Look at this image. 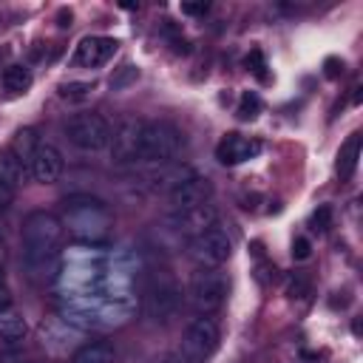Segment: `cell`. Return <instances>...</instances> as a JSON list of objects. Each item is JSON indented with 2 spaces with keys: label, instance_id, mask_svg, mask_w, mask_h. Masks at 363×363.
<instances>
[{
  "label": "cell",
  "instance_id": "1",
  "mask_svg": "<svg viewBox=\"0 0 363 363\" xmlns=\"http://www.w3.org/2000/svg\"><path fill=\"white\" fill-rule=\"evenodd\" d=\"M65 227L48 210H31L20 227V261L34 284H48L60 269V244Z\"/></svg>",
  "mask_w": 363,
  "mask_h": 363
},
{
  "label": "cell",
  "instance_id": "2",
  "mask_svg": "<svg viewBox=\"0 0 363 363\" xmlns=\"http://www.w3.org/2000/svg\"><path fill=\"white\" fill-rule=\"evenodd\" d=\"M62 227H68V233L82 244H105L111 238L113 218H111V210L102 199L77 193V196L65 199Z\"/></svg>",
  "mask_w": 363,
  "mask_h": 363
},
{
  "label": "cell",
  "instance_id": "3",
  "mask_svg": "<svg viewBox=\"0 0 363 363\" xmlns=\"http://www.w3.org/2000/svg\"><path fill=\"white\" fill-rule=\"evenodd\" d=\"M182 286L176 281V275L167 267H153L147 269L145 286H142V312L150 323H170L179 309H182Z\"/></svg>",
  "mask_w": 363,
  "mask_h": 363
},
{
  "label": "cell",
  "instance_id": "4",
  "mask_svg": "<svg viewBox=\"0 0 363 363\" xmlns=\"http://www.w3.org/2000/svg\"><path fill=\"white\" fill-rule=\"evenodd\" d=\"M184 295H187V303L199 315H213L227 303L230 278L218 267H199L196 272H190Z\"/></svg>",
  "mask_w": 363,
  "mask_h": 363
},
{
  "label": "cell",
  "instance_id": "5",
  "mask_svg": "<svg viewBox=\"0 0 363 363\" xmlns=\"http://www.w3.org/2000/svg\"><path fill=\"white\" fill-rule=\"evenodd\" d=\"M65 139L77 147V150H85V153H96V150H105L111 145V136H113V128L111 122L96 113V111H82V113H74L65 125Z\"/></svg>",
  "mask_w": 363,
  "mask_h": 363
},
{
  "label": "cell",
  "instance_id": "6",
  "mask_svg": "<svg viewBox=\"0 0 363 363\" xmlns=\"http://www.w3.org/2000/svg\"><path fill=\"white\" fill-rule=\"evenodd\" d=\"M184 145V136L176 125L145 119L142 128V162L145 164H170Z\"/></svg>",
  "mask_w": 363,
  "mask_h": 363
},
{
  "label": "cell",
  "instance_id": "7",
  "mask_svg": "<svg viewBox=\"0 0 363 363\" xmlns=\"http://www.w3.org/2000/svg\"><path fill=\"white\" fill-rule=\"evenodd\" d=\"M221 340V326L216 318L210 315H199L184 326L182 335V346H179V357L182 363H207Z\"/></svg>",
  "mask_w": 363,
  "mask_h": 363
},
{
  "label": "cell",
  "instance_id": "8",
  "mask_svg": "<svg viewBox=\"0 0 363 363\" xmlns=\"http://www.w3.org/2000/svg\"><path fill=\"white\" fill-rule=\"evenodd\" d=\"M190 255L199 261V267H221L233 255V241L227 230L216 221L213 227L190 238Z\"/></svg>",
  "mask_w": 363,
  "mask_h": 363
},
{
  "label": "cell",
  "instance_id": "9",
  "mask_svg": "<svg viewBox=\"0 0 363 363\" xmlns=\"http://www.w3.org/2000/svg\"><path fill=\"white\" fill-rule=\"evenodd\" d=\"M142 128L145 119H125L111 136V159L113 164H139L142 162Z\"/></svg>",
  "mask_w": 363,
  "mask_h": 363
},
{
  "label": "cell",
  "instance_id": "10",
  "mask_svg": "<svg viewBox=\"0 0 363 363\" xmlns=\"http://www.w3.org/2000/svg\"><path fill=\"white\" fill-rule=\"evenodd\" d=\"M116 48H119V43L113 37L88 34L74 48V65H79V68H99V65H105L116 54Z\"/></svg>",
  "mask_w": 363,
  "mask_h": 363
},
{
  "label": "cell",
  "instance_id": "11",
  "mask_svg": "<svg viewBox=\"0 0 363 363\" xmlns=\"http://www.w3.org/2000/svg\"><path fill=\"white\" fill-rule=\"evenodd\" d=\"M258 153H261V142L252 139V136H244V133H224L221 142L216 145V159L221 164H227V167L250 162Z\"/></svg>",
  "mask_w": 363,
  "mask_h": 363
},
{
  "label": "cell",
  "instance_id": "12",
  "mask_svg": "<svg viewBox=\"0 0 363 363\" xmlns=\"http://www.w3.org/2000/svg\"><path fill=\"white\" fill-rule=\"evenodd\" d=\"M167 196H170L173 210H190V207H199V204H207V201H210V196H213V184H210L204 176L190 173V176L182 179Z\"/></svg>",
  "mask_w": 363,
  "mask_h": 363
},
{
  "label": "cell",
  "instance_id": "13",
  "mask_svg": "<svg viewBox=\"0 0 363 363\" xmlns=\"http://www.w3.org/2000/svg\"><path fill=\"white\" fill-rule=\"evenodd\" d=\"M62 167H65L62 153L51 142H40V147L34 150V156L28 162V170H31L34 182H40V184H54L62 176Z\"/></svg>",
  "mask_w": 363,
  "mask_h": 363
},
{
  "label": "cell",
  "instance_id": "14",
  "mask_svg": "<svg viewBox=\"0 0 363 363\" xmlns=\"http://www.w3.org/2000/svg\"><path fill=\"white\" fill-rule=\"evenodd\" d=\"M216 218H218V213H216V207L207 201V204H199V207H190V210H173L170 224H173L176 233L193 238V235L204 233L207 227H213Z\"/></svg>",
  "mask_w": 363,
  "mask_h": 363
},
{
  "label": "cell",
  "instance_id": "15",
  "mask_svg": "<svg viewBox=\"0 0 363 363\" xmlns=\"http://www.w3.org/2000/svg\"><path fill=\"white\" fill-rule=\"evenodd\" d=\"M360 147H363V136L360 133H349L346 142L337 150V162H335V173L340 176V182L352 179L357 170V159H360Z\"/></svg>",
  "mask_w": 363,
  "mask_h": 363
},
{
  "label": "cell",
  "instance_id": "16",
  "mask_svg": "<svg viewBox=\"0 0 363 363\" xmlns=\"http://www.w3.org/2000/svg\"><path fill=\"white\" fill-rule=\"evenodd\" d=\"M0 88L6 96H23L31 88V71L23 62H11L0 74Z\"/></svg>",
  "mask_w": 363,
  "mask_h": 363
},
{
  "label": "cell",
  "instance_id": "17",
  "mask_svg": "<svg viewBox=\"0 0 363 363\" xmlns=\"http://www.w3.org/2000/svg\"><path fill=\"white\" fill-rule=\"evenodd\" d=\"M71 363H116V349L111 340H91L74 352Z\"/></svg>",
  "mask_w": 363,
  "mask_h": 363
},
{
  "label": "cell",
  "instance_id": "18",
  "mask_svg": "<svg viewBox=\"0 0 363 363\" xmlns=\"http://www.w3.org/2000/svg\"><path fill=\"white\" fill-rule=\"evenodd\" d=\"M37 147H40V136H37V130H34V128H20V130L14 133L11 147H9V150L14 153V159H17V162L28 164Z\"/></svg>",
  "mask_w": 363,
  "mask_h": 363
},
{
  "label": "cell",
  "instance_id": "19",
  "mask_svg": "<svg viewBox=\"0 0 363 363\" xmlns=\"http://www.w3.org/2000/svg\"><path fill=\"white\" fill-rule=\"evenodd\" d=\"M23 162L14 159L11 150H0V184L9 190H17L23 184Z\"/></svg>",
  "mask_w": 363,
  "mask_h": 363
},
{
  "label": "cell",
  "instance_id": "20",
  "mask_svg": "<svg viewBox=\"0 0 363 363\" xmlns=\"http://www.w3.org/2000/svg\"><path fill=\"white\" fill-rule=\"evenodd\" d=\"M26 320H23V315H17V312H11V309H6V312H0V340H6V343H11V340H20L23 335H26Z\"/></svg>",
  "mask_w": 363,
  "mask_h": 363
},
{
  "label": "cell",
  "instance_id": "21",
  "mask_svg": "<svg viewBox=\"0 0 363 363\" xmlns=\"http://www.w3.org/2000/svg\"><path fill=\"white\" fill-rule=\"evenodd\" d=\"M235 113H238V119H244V122H247V119H255V116L261 113V99H258L255 94H250V91L241 94V99H238V111H235Z\"/></svg>",
  "mask_w": 363,
  "mask_h": 363
},
{
  "label": "cell",
  "instance_id": "22",
  "mask_svg": "<svg viewBox=\"0 0 363 363\" xmlns=\"http://www.w3.org/2000/svg\"><path fill=\"white\" fill-rule=\"evenodd\" d=\"M136 79H139V68H133V65H122L119 74L111 77V88L119 91V88H125V85H130V82H136Z\"/></svg>",
  "mask_w": 363,
  "mask_h": 363
},
{
  "label": "cell",
  "instance_id": "23",
  "mask_svg": "<svg viewBox=\"0 0 363 363\" xmlns=\"http://www.w3.org/2000/svg\"><path fill=\"white\" fill-rule=\"evenodd\" d=\"M329 227H332V207H329V204H320V207L312 213V230L326 233Z\"/></svg>",
  "mask_w": 363,
  "mask_h": 363
},
{
  "label": "cell",
  "instance_id": "24",
  "mask_svg": "<svg viewBox=\"0 0 363 363\" xmlns=\"http://www.w3.org/2000/svg\"><path fill=\"white\" fill-rule=\"evenodd\" d=\"M306 292H309L306 275H303V272H295V275L289 278V284H286V295H289V298H303Z\"/></svg>",
  "mask_w": 363,
  "mask_h": 363
},
{
  "label": "cell",
  "instance_id": "25",
  "mask_svg": "<svg viewBox=\"0 0 363 363\" xmlns=\"http://www.w3.org/2000/svg\"><path fill=\"white\" fill-rule=\"evenodd\" d=\"M91 91V82H65V85H60V94L65 96V99H79V96H85Z\"/></svg>",
  "mask_w": 363,
  "mask_h": 363
},
{
  "label": "cell",
  "instance_id": "26",
  "mask_svg": "<svg viewBox=\"0 0 363 363\" xmlns=\"http://www.w3.org/2000/svg\"><path fill=\"white\" fill-rule=\"evenodd\" d=\"M309 255H312L309 238H306V235H295V241H292V258H295V261H306Z\"/></svg>",
  "mask_w": 363,
  "mask_h": 363
},
{
  "label": "cell",
  "instance_id": "27",
  "mask_svg": "<svg viewBox=\"0 0 363 363\" xmlns=\"http://www.w3.org/2000/svg\"><path fill=\"white\" fill-rule=\"evenodd\" d=\"M247 65L255 71V77L267 79V74H264V68H267V65H264V57H261V51H252V54L247 57Z\"/></svg>",
  "mask_w": 363,
  "mask_h": 363
},
{
  "label": "cell",
  "instance_id": "28",
  "mask_svg": "<svg viewBox=\"0 0 363 363\" xmlns=\"http://www.w3.org/2000/svg\"><path fill=\"white\" fill-rule=\"evenodd\" d=\"M0 363H28V357L17 349H3L0 352Z\"/></svg>",
  "mask_w": 363,
  "mask_h": 363
},
{
  "label": "cell",
  "instance_id": "29",
  "mask_svg": "<svg viewBox=\"0 0 363 363\" xmlns=\"http://www.w3.org/2000/svg\"><path fill=\"white\" fill-rule=\"evenodd\" d=\"M11 201H14V190H9V187H3V184H0V216L11 207Z\"/></svg>",
  "mask_w": 363,
  "mask_h": 363
},
{
  "label": "cell",
  "instance_id": "30",
  "mask_svg": "<svg viewBox=\"0 0 363 363\" xmlns=\"http://www.w3.org/2000/svg\"><path fill=\"white\" fill-rule=\"evenodd\" d=\"M210 6L207 3H182V11L184 14H204Z\"/></svg>",
  "mask_w": 363,
  "mask_h": 363
},
{
  "label": "cell",
  "instance_id": "31",
  "mask_svg": "<svg viewBox=\"0 0 363 363\" xmlns=\"http://www.w3.org/2000/svg\"><path fill=\"white\" fill-rule=\"evenodd\" d=\"M6 309H11V292L3 286V281H0V312H6Z\"/></svg>",
  "mask_w": 363,
  "mask_h": 363
},
{
  "label": "cell",
  "instance_id": "32",
  "mask_svg": "<svg viewBox=\"0 0 363 363\" xmlns=\"http://www.w3.org/2000/svg\"><path fill=\"white\" fill-rule=\"evenodd\" d=\"M153 363H176V360H173V357H156Z\"/></svg>",
  "mask_w": 363,
  "mask_h": 363
},
{
  "label": "cell",
  "instance_id": "33",
  "mask_svg": "<svg viewBox=\"0 0 363 363\" xmlns=\"http://www.w3.org/2000/svg\"><path fill=\"white\" fill-rule=\"evenodd\" d=\"M3 233H6V224H3V216H0V241H3Z\"/></svg>",
  "mask_w": 363,
  "mask_h": 363
}]
</instances>
